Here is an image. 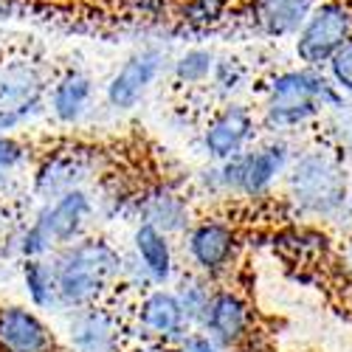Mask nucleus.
<instances>
[{"label":"nucleus","mask_w":352,"mask_h":352,"mask_svg":"<svg viewBox=\"0 0 352 352\" xmlns=\"http://www.w3.org/2000/svg\"><path fill=\"white\" fill-rule=\"evenodd\" d=\"M122 259L107 243L87 240L65 254V259L56 268V290L65 305L85 307L96 302L99 293L119 274Z\"/></svg>","instance_id":"obj_1"},{"label":"nucleus","mask_w":352,"mask_h":352,"mask_svg":"<svg viewBox=\"0 0 352 352\" xmlns=\"http://www.w3.org/2000/svg\"><path fill=\"white\" fill-rule=\"evenodd\" d=\"M324 104L341 107L338 94L324 76H316L310 71H287L274 79L268 116L276 124H302Z\"/></svg>","instance_id":"obj_2"},{"label":"nucleus","mask_w":352,"mask_h":352,"mask_svg":"<svg viewBox=\"0 0 352 352\" xmlns=\"http://www.w3.org/2000/svg\"><path fill=\"white\" fill-rule=\"evenodd\" d=\"M290 186H293L299 206L316 214L336 212L346 197V181L341 175V166L324 153L305 155L293 166Z\"/></svg>","instance_id":"obj_3"},{"label":"nucleus","mask_w":352,"mask_h":352,"mask_svg":"<svg viewBox=\"0 0 352 352\" xmlns=\"http://www.w3.org/2000/svg\"><path fill=\"white\" fill-rule=\"evenodd\" d=\"M352 37V9L344 0H324L318 3L305 25L299 28L296 54L307 65L330 63V56Z\"/></svg>","instance_id":"obj_4"},{"label":"nucleus","mask_w":352,"mask_h":352,"mask_svg":"<svg viewBox=\"0 0 352 352\" xmlns=\"http://www.w3.org/2000/svg\"><path fill=\"white\" fill-rule=\"evenodd\" d=\"M87 212H91L87 197L79 189H68L65 195H60V200H56L32 228H28L25 240H23V254L37 256V254L48 251L56 243H68L79 231Z\"/></svg>","instance_id":"obj_5"},{"label":"nucleus","mask_w":352,"mask_h":352,"mask_svg":"<svg viewBox=\"0 0 352 352\" xmlns=\"http://www.w3.org/2000/svg\"><path fill=\"white\" fill-rule=\"evenodd\" d=\"M285 164L282 146H265L251 155H231V164L223 169V184L245 195H259L271 186Z\"/></svg>","instance_id":"obj_6"},{"label":"nucleus","mask_w":352,"mask_h":352,"mask_svg":"<svg viewBox=\"0 0 352 352\" xmlns=\"http://www.w3.org/2000/svg\"><path fill=\"white\" fill-rule=\"evenodd\" d=\"M158 68H161V54L158 51L135 54L133 60H127L124 68L113 76V82L107 87V102L113 107H119V110L133 107L141 99V94L153 85Z\"/></svg>","instance_id":"obj_7"},{"label":"nucleus","mask_w":352,"mask_h":352,"mask_svg":"<svg viewBox=\"0 0 352 352\" xmlns=\"http://www.w3.org/2000/svg\"><path fill=\"white\" fill-rule=\"evenodd\" d=\"M0 349L3 352H51V336L40 318L20 307L0 310Z\"/></svg>","instance_id":"obj_8"},{"label":"nucleus","mask_w":352,"mask_h":352,"mask_svg":"<svg viewBox=\"0 0 352 352\" xmlns=\"http://www.w3.org/2000/svg\"><path fill=\"white\" fill-rule=\"evenodd\" d=\"M251 133H254L251 113L240 104H228L214 116L206 130V150L214 158H231L243 150V144L251 138Z\"/></svg>","instance_id":"obj_9"},{"label":"nucleus","mask_w":352,"mask_h":352,"mask_svg":"<svg viewBox=\"0 0 352 352\" xmlns=\"http://www.w3.org/2000/svg\"><path fill=\"white\" fill-rule=\"evenodd\" d=\"M119 318L104 307L82 310L71 324V344L76 352H113L119 346Z\"/></svg>","instance_id":"obj_10"},{"label":"nucleus","mask_w":352,"mask_h":352,"mask_svg":"<svg viewBox=\"0 0 352 352\" xmlns=\"http://www.w3.org/2000/svg\"><path fill=\"white\" fill-rule=\"evenodd\" d=\"M189 254L200 268L206 271H220L228 265V259L234 254V234L226 223L206 220L200 223L192 237H189Z\"/></svg>","instance_id":"obj_11"},{"label":"nucleus","mask_w":352,"mask_h":352,"mask_svg":"<svg viewBox=\"0 0 352 352\" xmlns=\"http://www.w3.org/2000/svg\"><path fill=\"white\" fill-rule=\"evenodd\" d=\"M313 9L316 0H254V17L271 37L299 32Z\"/></svg>","instance_id":"obj_12"},{"label":"nucleus","mask_w":352,"mask_h":352,"mask_svg":"<svg viewBox=\"0 0 352 352\" xmlns=\"http://www.w3.org/2000/svg\"><path fill=\"white\" fill-rule=\"evenodd\" d=\"M141 321H144V327L153 330L155 336L172 338V336L184 333L189 316H186L178 296L158 290V293H150V296L141 302Z\"/></svg>","instance_id":"obj_13"},{"label":"nucleus","mask_w":352,"mask_h":352,"mask_svg":"<svg viewBox=\"0 0 352 352\" xmlns=\"http://www.w3.org/2000/svg\"><path fill=\"white\" fill-rule=\"evenodd\" d=\"M206 327L226 344L240 341L248 330V307L234 293H214L206 310Z\"/></svg>","instance_id":"obj_14"},{"label":"nucleus","mask_w":352,"mask_h":352,"mask_svg":"<svg viewBox=\"0 0 352 352\" xmlns=\"http://www.w3.org/2000/svg\"><path fill=\"white\" fill-rule=\"evenodd\" d=\"M40 94V76L32 65H12L0 74V110H23Z\"/></svg>","instance_id":"obj_15"},{"label":"nucleus","mask_w":352,"mask_h":352,"mask_svg":"<svg viewBox=\"0 0 352 352\" xmlns=\"http://www.w3.org/2000/svg\"><path fill=\"white\" fill-rule=\"evenodd\" d=\"M135 248H138V256L144 262L146 274L155 282H164L172 274V251H169V243L158 226L144 223L135 231Z\"/></svg>","instance_id":"obj_16"},{"label":"nucleus","mask_w":352,"mask_h":352,"mask_svg":"<svg viewBox=\"0 0 352 352\" xmlns=\"http://www.w3.org/2000/svg\"><path fill=\"white\" fill-rule=\"evenodd\" d=\"M87 99H91V79L76 71L56 82L54 94H51L54 113L60 116L63 122H76L87 107Z\"/></svg>","instance_id":"obj_17"},{"label":"nucleus","mask_w":352,"mask_h":352,"mask_svg":"<svg viewBox=\"0 0 352 352\" xmlns=\"http://www.w3.org/2000/svg\"><path fill=\"white\" fill-rule=\"evenodd\" d=\"M146 223L158 226L161 231H175L186 223V206L181 197H175L169 192H158L153 197H146V206H144Z\"/></svg>","instance_id":"obj_18"},{"label":"nucleus","mask_w":352,"mask_h":352,"mask_svg":"<svg viewBox=\"0 0 352 352\" xmlns=\"http://www.w3.org/2000/svg\"><path fill=\"white\" fill-rule=\"evenodd\" d=\"M82 166L76 158H54L43 172H40V192L45 195H65L68 189H74V184L82 178Z\"/></svg>","instance_id":"obj_19"},{"label":"nucleus","mask_w":352,"mask_h":352,"mask_svg":"<svg viewBox=\"0 0 352 352\" xmlns=\"http://www.w3.org/2000/svg\"><path fill=\"white\" fill-rule=\"evenodd\" d=\"M25 287L32 293L34 305L40 307L54 305V299L60 296V290H56V271H51L45 262H28L25 265Z\"/></svg>","instance_id":"obj_20"},{"label":"nucleus","mask_w":352,"mask_h":352,"mask_svg":"<svg viewBox=\"0 0 352 352\" xmlns=\"http://www.w3.org/2000/svg\"><path fill=\"white\" fill-rule=\"evenodd\" d=\"M212 71H214V56L209 51H189L175 65V74H178L181 82H203Z\"/></svg>","instance_id":"obj_21"},{"label":"nucleus","mask_w":352,"mask_h":352,"mask_svg":"<svg viewBox=\"0 0 352 352\" xmlns=\"http://www.w3.org/2000/svg\"><path fill=\"white\" fill-rule=\"evenodd\" d=\"M226 6H228V0H186L181 14L189 25H209V23L220 20Z\"/></svg>","instance_id":"obj_22"},{"label":"nucleus","mask_w":352,"mask_h":352,"mask_svg":"<svg viewBox=\"0 0 352 352\" xmlns=\"http://www.w3.org/2000/svg\"><path fill=\"white\" fill-rule=\"evenodd\" d=\"M330 71H333V79L344 87V91L352 94V37L330 56Z\"/></svg>","instance_id":"obj_23"},{"label":"nucleus","mask_w":352,"mask_h":352,"mask_svg":"<svg viewBox=\"0 0 352 352\" xmlns=\"http://www.w3.org/2000/svg\"><path fill=\"white\" fill-rule=\"evenodd\" d=\"M209 302H212V296H209V290L203 287V285H197V282H189V285H186V282H184L181 305H184V310H186L189 318H195V316H203V318H206Z\"/></svg>","instance_id":"obj_24"},{"label":"nucleus","mask_w":352,"mask_h":352,"mask_svg":"<svg viewBox=\"0 0 352 352\" xmlns=\"http://www.w3.org/2000/svg\"><path fill=\"white\" fill-rule=\"evenodd\" d=\"M214 74H217L220 87H237L240 79H243V68H240L237 60H226V63L214 65Z\"/></svg>","instance_id":"obj_25"},{"label":"nucleus","mask_w":352,"mask_h":352,"mask_svg":"<svg viewBox=\"0 0 352 352\" xmlns=\"http://www.w3.org/2000/svg\"><path fill=\"white\" fill-rule=\"evenodd\" d=\"M20 158H23L20 146H17L12 138H3V135H0V169H9V166H14Z\"/></svg>","instance_id":"obj_26"},{"label":"nucleus","mask_w":352,"mask_h":352,"mask_svg":"<svg viewBox=\"0 0 352 352\" xmlns=\"http://www.w3.org/2000/svg\"><path fill=\"white\" fill-rule=\"evenodd\" d=\"M184 352H217V346L209 338H189Z\"/></svg>","instance_id":"obj_27"},{"label":"nucleus","mask_w":352,"mask_h":352,"mask_svg":"<svg viewBox=\"0 0 352 352\" xmlns=\"http://www.w3.org/2000/svg\"><path fill=\"white\" fill-rule=\"evenodd\" d=\"M6 184V178H3V169H0V186H3Z\"/></svg>","instance_id":"obj_28"},{"label":"nucleus","mask_w":352,"mask_h":352,"mask_svg":"<svg viewBox=\"0 0 352 352\" xmlns=\"http://www.w3.org/2000/svg\"><path fill=\"white\" fill-rule=\"evenodd\" d=\"M346 256H349V265H352V243H349V254Z\"/></svg>","instance_id":"obj_29"},{"label":"nucleus","mask_w":352,"mask_h":352,"mask_svg":"<svg viewBox=\"0 0 352 352\" xmlns=\"http://www.w3.org/2000/svg\"><path fill=\"white\" fill-rule=\"evenodd\" d=\"M135 352H141V349H135Z\"/></svg>","instance_id":"obj_30"}]
</instances>
